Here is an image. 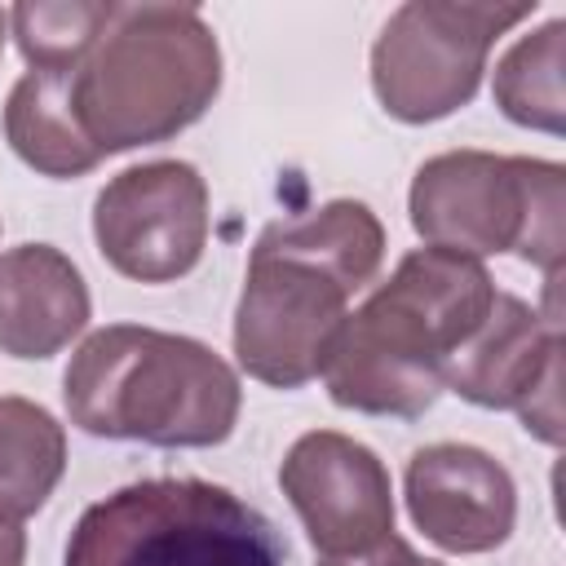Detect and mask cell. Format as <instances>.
<instances>
[{
	"mask_svg": "<svg viewBox=\"0 0 566 566\" xmlns=\"http://www.w3.org/2000/svg\"><path fill=\"white\" fill-rule=\"evenodd\" d=\"M111 13V0H27L9 13V27L31 66H80Z\"/></svg>",
	"mask_w": 566,
	"mask_h": 566,
	"instance_id": "2e32d148",
	"label": "cell"
},
{
	"mask_svg": "<svg viewBox=\"0 0 566 566\" xmlns=\"http://www.w3.org/2000/svg\"><path fill=\"white\" fill-rule=\"evenodd\" d=\"M221 93V44L195 4H115L75 71V106L106 155L190 128Z\"/></svg>",
	"mask_w": 566,
	"mask_h": 566,
	"instance_id": "277c9868",
	"label": "cell"
},
{
	"mask_svg": "<svg viewBox=\"0 0 566 566\" xmlns=\"http://www.w3.org/2000/svg\"><path fill=\"white\" fill-rule=\"evenodd\" d=\"M495 292L473 256L447 248L407 252L345 318L323 367L332 402L363 416H424L447 389L451 354L478 332Z\"/></svg>",
	"mask_w": 566,
	"mask_h": 566,
	"instance_id": "7a4b0ae2",
	"label": "cell"
},
{
	"mask_svg": "<svg viewBox=\"0 0 566 566\" xmlns=\"http://www.w3.org/2000/svg\"><path fill=\"white\" fill-rule=\"evenodd\" d=\"M407 513L416 531L442 553H491L513 535L517 486L509 469L469 442H429L402 473Z\"/></svg>",
	"mask_w": 566,
	"mask_h": 566,
	"instance_id": "8fae6325",
	"label": "cell"
},
{
	"mask_svg": "<svg viewBox=\"0 0 566 566\" xmlns=\"http://www.w3.org/2000/svg\"><path fill=\"white\" fill-rule=\"evenodd\" d=\"M93 301L80 265L53 243L0 252V354L53 358L88 327Z\"/></svg>",
	"mask_w": 566,
	"mask_h": 566,
	"instance_id": "7c38bea8",
	"label": "cell"
},
{
	"mask_svg": "<svg viewBox=\"0 0 566 566\" xmlns=\"http://www.w3.org/2000/svg\"><path fill=\"white\" fill-rule=\"evenodd\" d=\"M535 0H407L371 44V88L402 124H433L473 102L491 44Z\"/></svg>",
	"mask_w": 566,
	"mask_h": 566,
	"instance_id": "52a82bcc",
	"label": "cell"
},
{
	"mask_svg": "<svg viewBox=\"0 0 566 566\" xmlns=\"http://www.w3.org/2000/svg\"><path fill=\"white\" fill-rule=\"evenodd\" d=\"M80 66H31L4 102V137L22 164L44 177H84L102 164L75 106Z\"/></svg>",
	"mask_w": 566,
	"mask_h": 566,
	"instance_id": "4fadbf2b",
	"label": "cell"
},
{
	"mask_svg": "<svg viewBox=\"0 0 566 566\" xmlns=\"http://www.w3.org/2000/svg\"><path fill=\"white\" fill-rule=\"evenodd\" d=\"M102 261L133 283H177L208 248V181L186 159L115 172L93 203Z\"/></svg>",
	"mask_w": 566,
	"mask_h": 566,
	"instance_id": "ba28073f",
	"label": "cell"
},
{
	"mask_svg": "<svg viewBox=\"0 0 566 566\" xmlns=\"http://www.w3.org/2000/svg\"><path fill=\"white\" fill-rule=\"evenodd\" d=\"M385 226L363 199H332L261 230L239 310L234 358L270 389H301L323 376L349 318V296L376 279Z\"/></svg>",
	"mask_w": 566,
	"mask_h": 566,
	"instance_id": "6da1fadb",
	"label": "cell"
},
{
	"mask_svg": "<svg viewBox=\"0 0 566 566\" xmlns=\"http://www.w3.org/2000/svg\"><path fill=\"white\" fill-rule=\"evenodd\" d=\"M279 486L318 557H354L394 535L389 469L367 442L349 433H301L279 464Z\"/></svg>",
	"mask_w": 566,
	"mask_h": 566,
	"instance_id": "30bf717a",
	"label": "cell"
},
{
	"mask_svg": "<svg viewBox=\"0 0 566 566\" xmlns=\"http://www.w3.org/2000/svg\"><path fill=\"white\" fill-rule=\"evenodd\" d=\"M447 389L486 411H517L522 429L562 442V318L495 292L478 332L451 354Z\"/></svg>",
	"mask_w": 566,
	"mask_h": 566,
	"instance_id": "9c48e42d",
	"label": "cell"
},
{
	"mask_svg": "<svg viewBox=\"0 0 566 566\" xmlns=\"http://www.w3.org/2000/svg\"><path fill=\"white\" fill-rule=\"evenodd\" d=\"M62 566H287V544L217 482L142 478L80 513Z\"/></svg>",
	"mask_w": 566,
	"mask_h": 566,
	"instance_id": "5b68a950",
	"label": "cell"
},
{
	"mask_svg": "<svg viewBox=\"0 0 566 566\" xmlns=\"http://www.w3.org/2000/svg\"><path fill=\"white\" fill-rule=\"evenodd\" d=\"M562 66H566V18H548L539 31L522 35L500 62H495V106L539 133L566 128V93H562Z\"/></svg>",
	"mask_w": 566,
	"mask_h": 566,
	"instance_id": "9a60e30c",
	"label": "cell"
},
{
	"mask_svg": "<svg viewBox=\"0 0 566 566\" xmlns=\"http://www.w3.org/2000/svg\"><path fill=\"white\" fill-rule=\"evenodd\" d=\"M66 473V429L31 398L0 394V522L22 526Z\"/></svg>",
	"mask_w": 566,
	"mask_h": 566,
	"instance_id": "5bb4252c",
	"label": "cell"
},
{
	"mask_svg": "<svg viewBox=\"0 0 566 566\" xmlns=\"http://www.w3.org/2000/svg\"><path fill=\"white\" fill-rule=\"evenodd\" d=\"M318 566H442V562L420 557L402 535H389V539H380L376 548L354 553V557H318Z\"/></svg>",
	"mask_w": 566,
	"mask_h": 566,
	"instance_id": "e0dca14e",
	"label": "cell"
},
{
	"mask_svg": "<svg viewBox=\"0 0 566 566\" xmlns=\"http://www.w3.org/2000/svg\"><path fill=\"white\" fill-rule=\"evenodd\" d=\"M562 164L491 150H442L416 168L407 212L429 248L460 256L517 252L562 274Z\"/></svg>",
	"mask_w": 566,
	"mask_h": 566,
	"instance_id": "8992f818",
	"label": "cell"
},
{
	"mask_svg": "<svg viewBox=\"0 0 566 566\" xmlns=\"http://www.w3.org/2000/svg\"><path fill=\"white\" fill-rule=\"evenodd\" d=\"M22 557H27V535H22V526L0 522V566H22Z\"/></svg>",
	"mask_w": 566,
	"mask_h": 566,
	"instance_id": "ac0fdd59",
	"label": "cell"
},
{
	"mask_svg": "<svg viewBox=\"0 0 566 566\" xmlns=\"http://www.w3.org/2000/svg\"><path fill=\"white\" fill-rule=\"evenodd\" d=\"M62 398L84 433L150 447H217L243 407L239 376L212 345L137 323L97 327L71 354Z\"/></svg>",
	"mask_w": 566,
	"mask_h": 566,
	"instance_id": "3957f363",
	"label": "cell"
},
{
	"mask_svg": "<svg viewBox=\"0 0 566 566\" xmlns=\"http://www.w3.org/2000/svg\"><path fill=\"white\" fill-rule=\"evenodd\" d=\"M0 53H4V9H0Z\"/></svg>",
	"mask_w": 566,
	"mask_h": 566,
	"instance_id": "d6986e66",
	"label": "cell"
}]
</instances>
